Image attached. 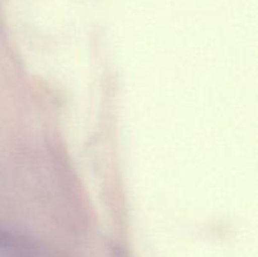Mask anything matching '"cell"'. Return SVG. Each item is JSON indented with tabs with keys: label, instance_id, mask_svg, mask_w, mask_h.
Here are the masks:
<instances>
[{
	"label": "cell",
	"instance_id": "cell-1",
	"mask_svg": "<svg viewBox=\"0 0 258 257\" xmlns=\"http://www.w3.org/2000/svg\"><path fill=\"white\" fill-rule=\"evenodd\" d=\"M0 257H32V254L22 239L0 231Z\"/></svg>",
	"mask_w": 258,
	"mask_h": 257
}]
</instances>
